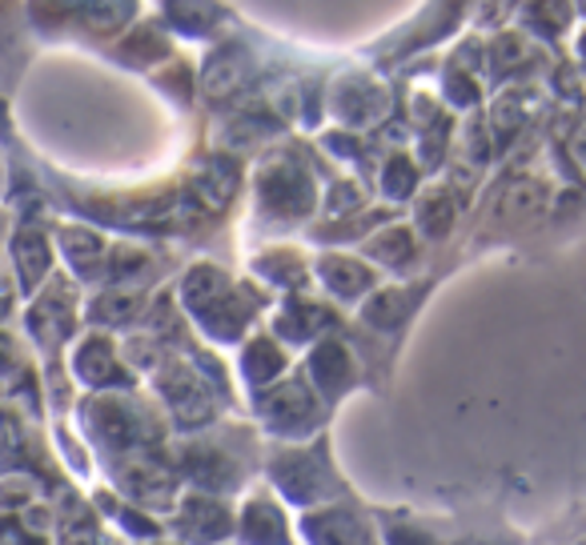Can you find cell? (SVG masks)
Instances as JSON below:
<instances>
[{"instance_id":"cell-1","label":"cell","mask_w":586,"mask_h":545,"mask_svg":"<svg viewBox=\"0 0 586 545\" xmlns=\"http://www.w3.org/2000/svg\"><path fill=\"white\" fill-rule=\"evenodd\" d=\"M245 73H250V61H245V53H233V49H226L221 56H213L206 69V93L209 96H226L233 93V88L245 81Z\"/></svg>"}]
</instances>
